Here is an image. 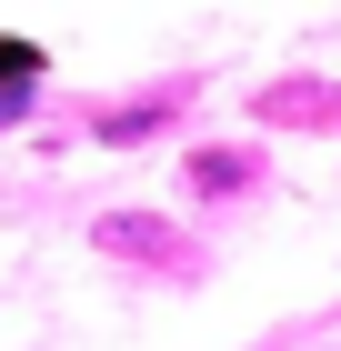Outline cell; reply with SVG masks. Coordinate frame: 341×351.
<instances>
[{
	"mask_svg": "<svg viewBox=\"0 0 341 351\" xmlns=\"http://www.w3.org/2000/svg\"><path fill=\"white\" fill-rule=\"evenodd\" d=\"M251 171H261L251 151H201V161H191V181H201V191H231V181H251Z\"/></svg>",
	"mask_w": 341,
	"mask_h": 351,
	"instance_id": "2",
	"label": "cell"
},
{
	"mask_svg": "<svg viewBox=\"0 0 341 351\" xmlns=\"http://www.w3.org/2000/svg\"><path fill=\"white\" fill-rule=\"evenodd\" d=\"M161 241H171V231H161V221H141V211H110V221H101V251H121V261H151Z\"/></svg>",
	"mask_w": 341,
	"mask_h": 351,
	"instance_id": "1",
	"label": "cell"
}]
</instances>
